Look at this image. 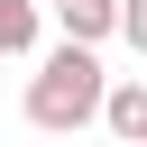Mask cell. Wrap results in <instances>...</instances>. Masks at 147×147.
<instances>
[{"label":"cell","instance_id":"6da1fadb","mask_svg":"<svg viewBox=\"0 0 147 147\" xmlns=\"http://www.w3.org/2000/svg\"><path fill=\"white\" fill-rule=\"evenodd\" d=\"M101 101H110V74H101V46H55L37 74H28V129H46V138H74L83 119H101Z\"/></svg>","mask_w":147,"mask_h":147},{"label":"cell","instance_id":"7a4b0ae2","mask_svg":"<svg viewBox=\"0 0 147 147\" xmlns=\"http://www.w3.org/2000/svg\"><path fill=\"white\" fill-rule=\"evenodd\" d=\"M101 129L119 138V147H147V83L129 74V83H110V101H101Z\"/></svg>","mask_w":147,"mask_h":147},{"label":"cell","instance_id":"3957f363","mask_svg":"<svg viewBox=\"0 0 147 147\" xmlns=\"http://www.w3.org/2000/svg\"><path fill=\"white\" fill-rule=\"evenodd\" d=\"M55 18H64V37H74V46L119 37V0H55Z\"/></svg>","mask_w":147,"mask_h":147},{"label":"cell","instance_id":"277c9868","mask_svg":"<svg viewBox=\"0 0 147 147\" xmlns=\"http://www.w3.org/2000/svg\"><path fill=\"white\" fill-rule=\"evenodd\" d=\"M37 46V0H0V55H28Z\"/></svg>","mask_w":147,"mask_h":147},{"label":"cell","instance_id":"5b68a950","mask_svg":"<svg viewBox=\"0 0 147 147\" xmlns=\"http://www.w3.org/2000/svg\"><path fill=\"white\" fill-rule=\"evenodd\" d=\"M119 37H129V46L147 55V0H119Z\"/></svg>","mask_w":147,"mask_h":147}]
</instances>
